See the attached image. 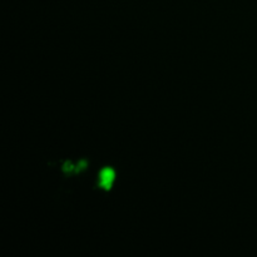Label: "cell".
<instances>
[{
    "instance_id": "cell-1",
    "label": "cell",
    "mask_w": 257,
    "mask_h": 257,
    "mask_svg": "<svg viewBox=\"0 0 257 257\" xmlns=\"http://www.w3.org/2000/svg\"><path fill=\"white\" fill-rule=\"evenodd\" d=\"M115 173L112 167L110 168H103L99 172V177H98V186L102 190H110L114 183Z\"/></svg>"
},
{
    "instance_id": "cell-2",
    "label": "cell",
    "mask_w": 257,
    "mask_h": 257,
    "mask_svg": "<svg viewBox=\"0 0 257 257\" xmlns=\"http://www.w3.org/2000/svg\"><path fill=\"white\" fill-rule=\"evenodd\" d=\"M74 170H75V166L73 165L70 161H65V162L63 163L62 171L65 176H69L70 173H74Z\"/></svg>"
},
{
    "instance_id": "cell-3",
    "label": "cell",
    "mask_w": 257,
    "mask_h": 257,
    "mask_svg": "<svg viewBox=\"0 0 257 257\" xmlns=\"http://www.w3.org/2000/svg\"><path fill=\"white\" fill-rule=\"evenodd\" d=\"M87 167H88V161L87 160H80L79 162L75 165L74 173H75V175H79V173L84 172V171L87 170Z\"/></svg>"
}]
</instances>
